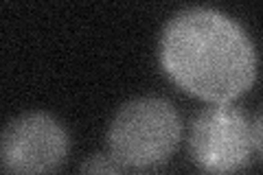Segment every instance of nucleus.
Wrapping results in <instances>:
<instances>
[{
  "label": "nucleus",
  "instance_id": "nucleus-3",
  "mask_svg": "<svg viewBox=\"0 0 263 175\" xmlns=\"http://www.w3.org/2000/svg\"><path fill=\"white\" fill-rule=\"evenodd\" d=\"M252 125L235 105L215 103L195 116L189 153L206 175H239L252 160Z\"/></svg>",
  "mask_w": 263,
  "mask_h": 175
},
{
  "label": "nucleus",
  "instance_id": "nucleus-4",
  "mask_svg": "<svg viewBox=\"0 0 263 175\" xmlns=\"http://www.w3.org/2000/svg\"><path fill=\"white\" fill-rule=\"evenodd\" d=\"M68 155V134L55 116L27 112L7 123L0 158L9 175H55Z\"/></svg>",
  "mask_w": 263,
  "mask_h": 175
},
{
  "label": "nucleus",
  "instance_id": "nucleus-1",
  "mask_svg": "<svg viewBox=\"0 0 263 175\" xmlns=\"http://www.w3.org/2000/svg\"><path fill=\"white\" fill-rule=\"evenodd\" d=\"M160 64L184 92L230 103L257 77V51L233 18L209 7L174 13L160 35Z\"/></svg>",
  "mask_w": 263,
  "mask_h": 175
},
{
  "label": "nucleus",
  "instance_id": "nucleus-2",
  "mask_svg": "<svg viewBox=\"0 0 263 175\" xmlns=\"http://www.w3.org/2000/svg\"><path fill=\"white\" fill-rule=\"evenodd\" d=\"M182 123L176 107L167 99H132L110 123V153L125 166H156L176 151Z\"/></svg>",
  "mask_w": 263,
  "mask_h": 175
},
{
  "label": "nucleus",
  "instance_id": "nucleus-5",
  "mask_svg": "<svg viewBox=\"0 0 263 175\" xmlns=\"http://www.w3.org/2000/svg\"><path fill=\"white\" fill-rule=\"evenodd\" d=\"M121 162L112 153H95L81 162L79 175H119Z\"/></svg>",
  "mask_w": 263,
  "mask_h": 175
},
{
  "label": "nucleus",
  "instance_id": "nucleus-6",
  "mask_svg": "<svg viewBox=\"0 0 263 175\" xmlns=\"http://www.w3.org/2000/svg\"><path fill=\"white\" fill-rule=\"evenodd\" d=\"M252 125V145H254V151L259 155H263V110L254 116Z\"/></svg>",
  "mask_w": 263,
  "mask_h": 175
}]
</instances>
